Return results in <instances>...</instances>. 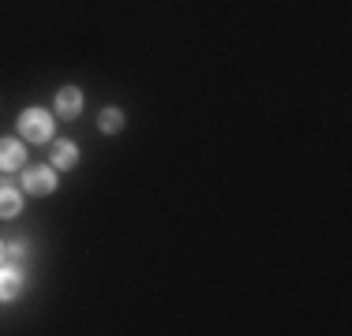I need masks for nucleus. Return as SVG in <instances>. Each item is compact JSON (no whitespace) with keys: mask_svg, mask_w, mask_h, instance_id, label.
Segmentation results:
<instances>
[{"mask_svg":"<svg viewBox=\"0 0 352 336\" xmlns=\"http://www.w3.org/2000/svg\"><path fill=\"white\" fill-rule=\"evenodd\" d=\"M19 134L27 142H45L49 134H53V120H49V112H41V108H27V112L19 116Z\"/></svg>","mask_w":352,"mask_h":336,"instance_id":"nucleus-1","label":"nucleus"},{"mask_svg":"<svg viewBox=\"0 0 352 336\" xmlns=\"http://www.w3.org/2000/svg\"><path fill=\"white\" fill-rule=\"evenodd\" d=\"M23 187H27L30 195H53V191H56L53 168H30V172L23 176Z\"/></svg>","mask_w":352,"mask_h":336,"instance_id":"nucleus-2","label":"nucleus"},{"mask_svg":"<svg viewBox=\"0 0 352 336\" xmlns=\"http://www.w3.org/2000/svg\"><path fill=\"white\" fill-rule=\"evenodd\" d=\"M82 108V94L75 86H64L60 94H56V112H60V120H75Z\"/></svg>","mask_w":352,"mask_h":336,"instance_id":"nucleus-3","label":"nucleus"},{"mask_svg":"<svg viewBox=\"0 0 352 336\" xmlns=\"http://www.w3.org/2000/svg\"><path fill=\"white\" fill-rule=\"evenodd\" d=\"M23 161H27V149H23V142L15 139H0V168H19Z\"/></svg>","mask_w":352,"mask_h":336,"instance_id":"nucleus-4","label":"nucleus"},{"mask_svg":"<svg viewBox=\"0 0 352 336\" xmlns=\"http://www.w3.org/2000/svg\"><path fill=\"white\" fill-rule=\"evenodd\" d=\"M23 291V276H19V269H0V302H12L15 296Z\"/></svg>","mask_w":352,"mask_h":336,"instance_id":"nucleus-5","label":"nucleus"},{"mask_svg":"<svg viewBox=\"0 0 352 336\" xmlns=\"http://www.w3.org/2000/svg\"><path fill=\"white\" fill-rule=\"evenodd\" d=\"M79 161V154H75V142H56L53 146V165L56 168H72Z\"/></svg>","mask_w":352,"mask_h":336,"instance_id":"nucleus-6","label":"nucleus"},{"mask_svg":"<svg viewBox=\"0 0 352 336\" xmlns=\"http://www.w3.org/2000/svg\"><path fill=\"white\" fill-rule=\"evenodd\" d=\"M23 209V198L12 187H0V217H15Z\"/></svg>","mask_w":352,"mask_h":336,"instance_id":"nucleus-7","label":"nucleus"},{"mask_svg":"<svg viewBox=\"0 0 352 336\" xmlns=\"http://www.w3.org/2000/svg\"><path fill=\"white\" fill-rule=\"evenodd\" d=\"M120 128H124L120 108H105V112H102V131H105V134H116Z\"/></svg>","mask_w":352,"mask_h":336,"instance_id":"nucleus-8","label":"nucleus"},{"mask_svg":"<svg viewBox=\"0 0 352 336\" xmlns=\"http://www.w3.org/2000/svg\"><path fill=\"white\" fill-rule=\"evenodd\" d=\"M4 258H8L12 265H23V262H27V243H15V247H8Z\"/></svg>","mask_w":352,"mask_h":336,"instance_id":"nucleus-9","label":"nucleus"},{"mask_svg":"<svg viewBox=\"0 0 352 336\" xmlns=\"http://www.w3.org/2000/svg\"><path fill=\"white\" fill-rule=\"evenodd\" d=\"M0 262H4V247H0Z\"/></svg>","mask_w":352,"mask_h":336,"instance_id":"nucleus-10","label":"nucleus"}]
</instances>
